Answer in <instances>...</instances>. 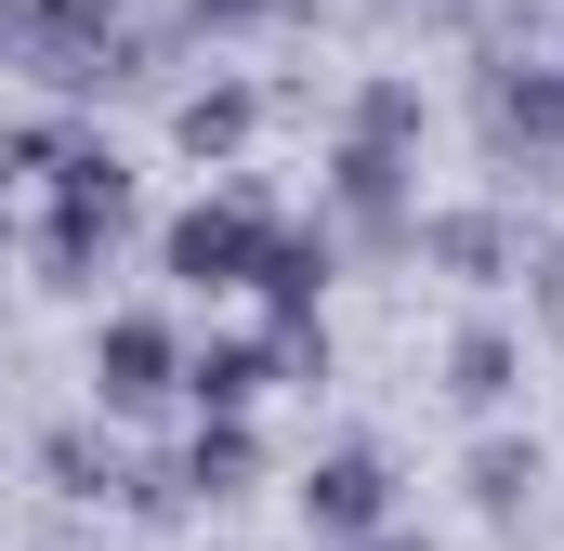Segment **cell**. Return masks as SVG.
Wrapping results in <instances>:
<instances>
[{
    "instance_id": "5",
    "label": "cell",
    "mask_w": 564,
    "mask_h": 551,
    "mask_svg": "<svg viewBox=\"0 0 564 551\" xmlns=\"http://www.w3.org/2000/svg\"><path fill=\"white\" fill-rule=\"evenodd\" d=\"M158 395H184V342L158 328V315H106L93 328V408H158Z\"/></svg>"
},
{
    "instance_id": "6",
    "label": "cell",
    "mask_w": 564,
    "mask_h": 551,
    "mask_svg": "<svg viewBox=\"0 0 564 551\" xmlns=\"http://www.w3.org/2000/svg\"><path fill=\"white\" fill-rule=\"evenodd\" d=\"M394 512V460L381 446H328L315 473H302V526H328V539H368Z\"/></svg>"
},
{
    "instance_id": "12",
    "label": "cell",
    "mask_w": 564,
    "mask_h": 551,
    "mask_svg": "<svg viewBox=\"0 0 564 551\" xmlns=\"http://www.w3.org/2000/svg\"><path fill=\"white\" fill-rule=\"evenodd\" d=\"M512 381H525V355H512V328H459V342H446V395H459V408H499Z\"/></svg>"
},
{
    "instance_id": "17",
    "label": "cell",
    "mask_w": 564,
    "mask_h": 551,
    "mask_svg": "<svg viewBox=\"0 0 564 551\" xmlns=\"http://www.w3.org/2000/svg\"><path fill=\"white\" fill-rule=\"evenodd\" d=\"M197 26H250V13H276V0H184Z\"/></svg>"
},
{
    "instance_id": "15",
    "label": "cell",
    "mask_w": 564,
    "mask_h": 551,
    "mask_svg": "<svg viewBox=\"0 0 564 551\" xmlns=\"http://www.w3.org/2000/svg\"><path fill=\"white\" fill-rule=\"evenodd\" d=\"M525 486H539V460H525V446H473V512H499V526H512V512H525Z\"/></svg>"
},
{
    "instance_id": "7",
    "label": "cell",
    "mask_w": 564,
    "mask_h": 551,
    "mask_svg": "<svg viewBox=\"0 0 564 551\" xmlns=\"http://www.w3.org/2000/svg\"><path fill=\"white\" fill-rule=\"evenodd\" d=\"M263 473V433H250V408H197V446H184V486L197 499H237Z\"/></svg>"
},
{
    "instance_id": "16",
    "label": "cell",
    "mask_w": 564,
    "mask_h": 551,
    "mask_svg": "<svg viewBox=\"0 0 564 551\" xmlns=\"http://www.w3.org/2000/svg\"><path fill=\"white\" fill-rule=\"evenodd\" d=\"M512 276H525V302H539V328L564 342V237H539V250H512Z\"/></svg>"
},
{
    "instance_id": "8",
    "label": "cell",
    "mask_w": 564,
    "mask_h": 551,
    "mask_svg": "<svg viewBox=\"0 0 564 551\" xmlns=\"http://www.w3.org/2000/svg\"><path fill=\"white\" fill-rule=\"evenodd\" d=\"M408 250H433L446 276H512V250H525V237H512L499 210H421V237H408Z\"/></svg>"
},
{
    "instance_id": "4",
    "label": "cell",
    "mask_w": 564,
    "mask_h": 551,
    "mask_svg": "<svg viewBox=\"0 0 564 551\" xmlns=\"http://www.w3.org/2000/svg\"><path fill=\"white\" fill-rule=\"evenodd\" d=\"M328 210H341L355 250H408V237H421V210H408V158H394V144H355V132H341V158H328Z\"/></svg>"
},
{
    "instance_id": "9",
    "label": "cell",
    "mask_w": 564,
    "mask_h": 551,
    "mask_svg": "<svg viewBox=\"0 0 564 551\" xmlns=\"http://www.w3.org/2000/svg\"><path fill=\"white\" fill-rule=\"evenodd\" d=\"M263 381H276V328H263V342H197V355H184V395H197V408H250Z\"/></svg>"
},
{
    "instance_id": "3",
    "label": "cell",
    "mask_w": 564,
    "mask_h": 551,
    "mask_svg": "<svg viewBox=\"0 0 564 551\" xmlns=\"http://www.w3.org/2000/svg\"><path fill=\"white\" fill-rule=\"evenodd\" d=\"M263 197H197L171 237H158V263L184 276V289H237V276H263Z\"/></svg>"
},
{
    "instance_id": "10",
    "label": "cell",
    "mask_w": 564,
    "mask_h": 551,
    "mask_svg": "<svg viewBox=\"0 0 564 551\" xmlns=\"http://www.w3.org/2000/svg\"><path fill=\"white\" fill-rule=\"evenodd\" d=\"M263 302H276V328H315V289H328V237H263V276H250Z\"/></svg>"
},
{
    "instance_id": "19",
    "label": "cell",
    "mask_w": 564,
    "mask_h": 551,
    "mask_svg": "<svg viewBox=\"0 0 564 551\" xmlns=\"http://www.w3.org/2000/svg\"><path fill=\"white\" fill-rule=\"evenodd\" d=\"M355 551H421V539H394V526H368V539H355Z\"/></svg>"
},
{
    "instance_id": "18",
    "label": "cell",
    "mask_w": 564,
    "mask_h": 551,
    "mask_svg": "<svg viewBox=\"0 0 564 551\" xmlns=\"http://www.w3.org/2000/svg\"><path fill=\"white\" fill-rule=\"evenodd\" d=\"M0 66H26V0H0Z\"/></svg>"
},
{
    "instance_id": "1",
    "label": "cell",
    "mask_w": 564,
    "mask_h": 551,
    "mask_svg": "<svg viewBox=\"0 0 564 551\" xmlns=\"http://www.w3.org/2000/svg\"><path fill=\"white\" fill-rule=\"evenodd\" d=\"M144 40L119 0H26V79H53V93H119L144 79Z\"/></svg>"
},
{
    "instance_id": "11",
    "label": "cell",
    "mask_w": 564,
    "mask_h": 551,
    "mask_svg": "<svg viewBox=\"0 0 564 551\" xmlns=\"http://www.w3.org/2000/svg\"><path fill=\"white\" fill-rule=\"evenodd\" d=\"M119 433H93V420H66V433H40V473L66 486V499H119Z\"/></svg>"
},
{
    "instance_id": "2",
    "label": "cell",
    "mask_w": 564,
    "mask_h": 551,
    "mask_svg": "<svg viewBox=\"0 0 564 551\" xmlns=\"http://www.w3.org/2000/svg\"><path fill=\"white\" fill-rule=\"evenodd\" d=\"M473 119H486V144H499V171H525V184H552L564 171V66H486L473 79Z\"/></svg>"
},
{
    "instance_id": "14",
    "label": "cell",
    "mask_w": 564,
    "mask_h": 551,
    "mask_svg": "<svg viewBox=\"0 0 564 551\" xmlns=\"http://www.w3.org/2000/svg\"><path fill=\"white\" fill-rule=\"evenodd\" d=\"M355 144H394V158H408V144H421V93H408V79H368V93H355Z\"/></svg>"
},
{
    "instance_id": "13",
    "label": "cell",
    "mask_w": 564,
    "mask_h": 551,
    "mask_svg": "<svg viewBox=\"0 0 564 551\" xmlns=\"http://www.w3.org/2000/svg\"><path fill=\"white\" fill-rule=\"evenodd\" d=\"M250 119H263V106H250L237 79H224V93H184V106H171V132H184V158H237V144H250Z\"/></svg>"
}]
</instances>
